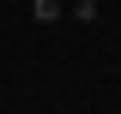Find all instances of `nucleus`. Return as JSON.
Instances as JSON below:
<instances>
[{"label":"nucleus","mask_w":121,"mask_h":114,"mask_svg":"<svg viewBox=\"0 0 121 114\" xmlns=\"http://www.w3.org/2000/svg\"><path fill=\"white\" fill-rule=\"evenodd\" d=\"M30 18L36 24H60L67 18V0H30Z\"/></svg>","instance_id":"f257e3e1"},{"label":"nucleus","mask_w":121,"mask_h":114,"mask_svg":"<svg viewBox=\"0 0 121 114\" xmlns=\"http://www.w3.org/2000/svg\"><path fill=\"white\" fill-rule=\"evenodd\" d=\"M67 12H73L79 24H97V0H67Z\"/></svg>","instance_id":"f03ea898"}]
</instances>
